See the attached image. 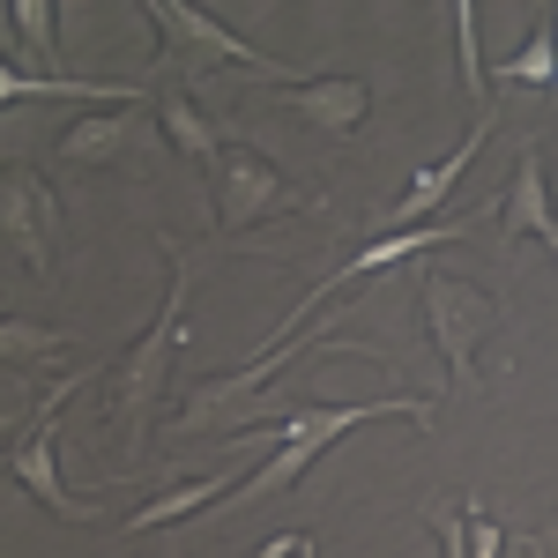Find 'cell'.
<instances>
[{
	"label": "cell",
	"mask_w": 558,
	"mask_h": 558,
	"mask_svg": "<svg viewBox=\"0 0 558 558\" xmlns=\"http://www.w3.org/2000/svg\"><path fill=\"white\" fill-rule=\"evenodd\" d=\"M8 23H23L31 60H38V83H60V52H52V23H60V8H52V0H15Z\"/></svg>",
	"instance_id": "ac0fdd59"
},
{
	"label": "cell",
	"mask_w": 558,
	"mask_h": 558,
	"mask_svg": "<svg viewBox=\"0 0 558 558\" xmlns=\"http://www.w3.org/2000/svg\"><path fill=\"white\" fill-rule=\"evenodd\" d=\"M499 328V299L470 283V276H447V268H425V336L447 365V380H470L484 336Z\"/></svg>",
	"instance_id": "5b68a950"
},
{
	"label": "cell",
	"mask_w": 558,
	"mask_h": 558,
	"mask_svg": "<svg viewBox=\"0 0 558 558\" xmlns=\"http://www.w3.org/2000/svg\"><path fill=\"white\" fill-rule=\"evenodd\" d=\"M336 320H350V313H328L320 328H299V336H283V343H268L260 357H246L239 373H216V380H202L186 402H179L172 417V439H216V447H254L260 425V395L276 387V373L283 365H299V357H380L373 343H350V336H336ZM387 365V357H380Z\"/></svg>",
	"instance_id": "6da1fadb"
},
{
	"label": "cell",
	"mask_w": 558,
	"mask_h": 558,
	"mask_svg": "<svg viewBox=\"0 0 558 558\" xmlns=\"http://www.w3.org/2000/svg\"><path fill=\"white\" fill-rule=\"evenodd\" d=\"M157 128H165V142H172L186 165H216V149H223L216 128L202 120V105H194L186 89H165V97H157Z\"/></svg>",
	"instance_id": "5bb4252c"
},
{
	"label": "cell",
	"mask_w": 558,
	"mask_h": 558,
	"mask_svg": "<svg viewBox=\"0 0 558 558\" xmlns=\"http://www.w3.org/2000/svg\"><path fill=\"white\" fill-rule=\"evenodd\" d=\"M551 45H558V23L544 15V23L529 31V45H521L514 60H499V68H492V83H499V89H507V83H536V89H551Z\"/></svg>",
	"instance_id": "e0dca14e"
},
{
	"label": "cell",
	"mask_w": 558,
	"mask_h": 558,
	"mask_svg": "<svg viewBox=\"0 0 558 558\" xmlns=\"http://www.w3.org/2000/svg\"><path fill=\"white\" fill-rule=\"evenodd\" d=\"M529 558H558V536L544 529V536H529Z\"/></svg>",
	"instance_id": "44dd1931"
},
{
	"label": "cell",
	"mask_w": 558,
	"mask_h": 558,
	"mask_svg": "<svg viewBox=\"0 0 558 558\" xmlns=\"http://www.w3.org/2000/svg\"><path fill=\"white\" fill-rule=\"evenodd\" d=\"M484 134H492V105L476 112L470 142H454V149H447L439 165H425V172H417L410 186H402V194H395V202H387V209H380V223H373V239H380V231H417L425 216H439V202L454 194V179H462V165L476 157V142H484Z\"/></svg>",
	"instance_id": "9c48e42d"
},
{
	"label": "cell",
	"mask_w": 558,
	"mask_h": 558,
	"mask_svg": "<svg viewBox=\"0 0 558 558\" xmlns=\"http://www.w3.org/2000/svg\"><path fill=\"white\" fill-rule=\"evenodd\" d=\"M276 105L299 112L305 128H320L328 142H350V134L365 128V112H373V83H357V75H313L299 89H276Z\"/></svg>",
	"instance_id": "30bf717a"
},
{
	"label": "cell",
	"mask_w": 558,
	"mask_h": 558,
	"mask_svg": "<svg viewBox=\"0 0 558 558\" xmlns=\"http://www.w3.org/2000/svg\"><path fill=\"white\" fill-rule=\"evenodd\" d=\"M470 223H476V216H447L439 231H425V223H417V231H380V239H365V246H357L350 260H336V268H328V276H320V283H313V291H305V299L291 305L283 320H313V313H320V299H336L343 283H357V276H380V268H395V260L439 254V246H454Z\"/></svg>",
	"instance_id": "ba28073f"
},
{
	"label": "cell",
	"mask_w": 558,
	"mask_h": 558,
	"mask_svg": "<svg viewBox=\"0 0 558 558\" xmlns=\"http://www.w3.org/2000/svg\"><path fill=\"white\" fill-rule=\"evenodd\" d=\"M470 514V558H499V521H484L476 507H462Z\"/></svg>",
	"instance_id": "ffe728a7"
},
{
	"label": "cell",
	"mask_w": 558,
	"mask_h": 558,
	"mask_svg": "<svg viewBox=\"0 0 558 558\" xmlns=\"http://www.w3.org/2000/svg\"><path fill=\"white\" fill-rule=\"evenodd\" d=\"M454 60H462L470 97H484V89H492V75H484V52H476V8H470V0H454Z\"/></svg>",
	"instance_id": "d6986e66"
},
{
	"label": "cell",
	"mask_w": 558,
	"mask_h": 558,
	"mask_svg": "<svg viewBox=\"0 0 558 558\" xmlns=\"http://www.w3.org/2000/svg\"><path fill=\"white\" fill-rule=\"evenodd\" d=\"M373 417H410L417 432L439 425V410L432 402H410V395H380V402H328V410H291V417H276V447H268V462H254L246 470V484H239V499L246 507H268V499H283L291 484H299L343 432L373 425Z\"/></svg>",
	"instance_id": "7a4b0ae2"
},
{
	"label": "cell",
	"mask_w": 558,
	"mask_h": 558,
	"mask_svg": "<svg viewBox=\"0 0 558 558\" xmlns=\"http://www.w3.org/2000/svg\"><path fill=\"white\" fill-rule=\"evenodd\" d=\"M246 476L239 470H216V476H202V484H179V492H165V499H142L128 514V529L142 536V529H165V521H186V514H202L209 499H223V492H239Z\"/></svg>",
	"instance_id": "9a60e30c"
},
{
	"label": "cell",
	"mask_w": 558,
	"mask_h": 558,
	"mask_svg": "<svg viewBox=\"0 0 558 558\" xmlns=\"http://www.w3.org/2000/svg\"><path fill=\"white\" fill-rule=\"evenodd\" d=\"M305 209H313V202H305L260 149H246V142H223V149H216V223H223V231L276 223V216H305Z\"/></svg>",
	"instance_id": "8992f818"
},
{
	"label": "cell",
	"mask_w": 558,
	"mask_h": 558,
	"mask_svg": "<svg viewBox=\"0 0 558 558\" xmlns=\"http://www.w3.org/2000/svg\"><path fill=\"white\" fill-rule=\"evenodd\" d=\"M75 350V336H60V328H38V320H0V357L8 365H45V357H68Z\"/></svg>",
	"instance_id": "2e32d148"
},
{
	"label": "cell",
	"mask_w": 558,
	"mask_h": 558,
	"mask_svg": "<svg viewBox=\"0 0 558 558\" xmlns=\"http://www.w3.org/2000/svg\"><path fill=\"white\" fill-rule=\"evenodd\" d=\"M521 239H544V246H551V260H558V209H551V194H544V157H536V149H521L514 179H507L499 254H507V246H521Z\"/></svg>",
	"instance_id": "8fae6325"
},
{
	"label": "cell",
	"mask_w": 558,
	"mask_h": 558,
	"mask_svg": "<svg viewBox=\"0 0 558 558\" xmlns=\"http://www.w3.org/2000/svg\"><path fill=\"white\" fill-rule=\"evenodd\" d=\"M142 112H149V105H112V112H83L75 128L52 142V149H60V165H68V172H97V165H120V149L134 142Z\"/></svg>",
	"instance_id": "4fadbf2b"
},
{
	"label": "cell",
	"mask_w": 558,
	"mask_h": 558,
	"mask_svg": "<svg viewBox=\"0 0 558 558\" xmlns=\"http://www.w3.org/2000/svg\"><path fill=\"white\" fill-rule=\"evenodd\" d=\"M551 23H558V8H551ZM551 97H558V45H551Z\"/></svg>",
	"instance_id": "7402d4cb"
},
{
	"label": "cell",
	"mask_w": 558,
	"mask_h": 558,
	"mask_svg": "<svg viewBox=\"0 0 558 558\" xmlns=\"http://www.w3.org/2000/svg\"><path fill=\"white\" fill-rule=\"evenodd\" d=\"M0 239L31 276H52V260H60V202L31 165L0 172Z\"/></svg>",
	"instance_id": "52a82bcc"
},
{
	"label": "cell",
	"mask_w": 558,
	"mask_h": 558,
	"mask_svg": "<svg viewBox=\"0 0 558 558\" xmlns=\"http://www.w3.org/2000/svg\"><path fill=\"white\" fill-rule=\"evenodd\" d=\"M165 254H172V291L157 305V320L142 328V343L105 373V425L120 447L142 454V432H149V410H157V395H165V373H172V350H179V320H186V283H194V260L179 254L172 239H157Z\"/></svg>",
	"instance_id": "3957f363"
},
{
	"label": "cell",
	"mask_w": 558,
	"mask_h": 558,
	"mask_svg": "<svg viewBox=\"0 0 558 558\" xmlns=\"http://www.w3.org/2000/svg\"><path fill=\"white\" fill-rule=\"evenodd\" d=\"M8 476H15L52 521H89V499H68V484H60V439H52V425H31V439L8 454Z\"/></svg>",
	"instance_id": "7c38bea8"
},
{
	"label": "cell",
	"mask_w": 558,
	"mask_h": 558,
	"mask_svg": "<svg viewBox=\"0 0 558 558\" xmlns=\"http://www.w3.org/2000/svg\"><path fill=\"white\" fill-rule=\"evenodd\" d=\"M149 23L165 31V75H209V68H260L268 83L299 89L313 83L305 68H291V60H276V52H260V45L231 38L223 23H216L209 8H186V0H149Z\"/></svg>",
	"instance_id": "277c9868"
}]
</instances>
